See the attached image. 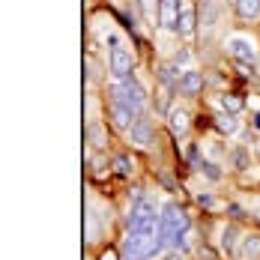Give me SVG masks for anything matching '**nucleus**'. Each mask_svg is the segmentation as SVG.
<instances>
[{
	"mask_svg": "<svg viewBox=\"0 0 260 260\" xmlns=\"http://www.w3.org/2000/svg\"><path fill=\"white\" fill-rule=\"evenodd\" d=\"M126 135H129L132 144H135V147H141V150L153 147V123H150L147 117H138V120H135V126H132Z\"/></svg>",
	"mask_w": 260,
	"mask_h": 260,
	"instance_id": "7",
	"label": "nucleus"
},
{
	"mask_svg": "<svg viewBox=\"0 0 260 260\" xmlns=\"http://www.w3.org/2000/svg\"><path fill=\"white\" fill-rule=\"evenodd\" d=\"M168 126L174 135H185L188 132V111H182V108H171V114H168Z\"/></svg>",
	"mask_w": 260,
	"mask_h": 260,
	"instance_id": "13",
	"label": "nucleus"
},
{
	"mask_svg": "<svg viewBox=\"0 0 260 260\" xmlns=\"http://www.w3.org/2000/svg\"><path fill=\"white\" fill-rule=\"evenodd\" d=\"M204 27H212L215 24V9H212V0H204Z\"/></svg>",
	"mask_w": 260,
	"mask_h": 260,
	"instance_id": "21",
	"label": "nucleus"
},
{
	"mask_svg": "<svg viewBox=\"0 0 260 260\" xmlns=\"http://www.w3.org/2000/svg\"><path fill=\"white\" fill-rule=\"evenodd\" d=\"M257 156H260V144H257Z\"/></svg>",
	"mask_w": 260,
	"mask_h": 260,
	"instance_id": "27",
	"label": "nucleus"
},
{
	"mask_svg": "<svg viewBox=\"0 0 260 260\" xmlns=\"http://www.w3.org/2000/svg\"><path fill=\"white\" fill-rule=\"evenodd\" d=\"M204 90V75L201 72H194V69H185L180 78V87H177V93L182 96H198Z\"/></svg>",
	"mask_w": 260,
	"mask_h": 260,
	"instance_id": "11",
	"label": "nucleus"
},
{
	"mask_svg": "<svg viewBox=\"0 0 260 260\" xmlns=\"http://www.w3.org/2000/svg\"><path fill=\"white\" fill-rule=\"evenodd\" d=\"M165 248V239L158 234H129L120 242V254L123 260H156Z\"/></svg>",
	"mask_w": 260,
	"mask_h": 260,
	"instance_id": "1",
	"label": "nucleus"
},
{
	"mask_svg": "<svg viewBox=\"0 0 260 260\" xmlns=\"http://www.w3.org/2000/svg\"><path fill=\"white\" fill-rule=\"evenodd\" d=\"M102 260H117V254H114V251H108V254H102Z\"/></svg>",
	"mask_w": 260,
	"mask_h": 260,
	"instance_id": "25",
	"label": "nucleus"
},
{
	"mask_svg": "<svg viewBox=\"0 0 260 260\" xmlns=\"http://www.w3.org/2000/svg\"><path fill=\"white\" fill-rule=\"evenodd\" d=\"M218 102H221V108H224V111H231V114L242 111V99H236V96H221Z\"/></svg>",
	"mask_w": 260,
	"mask_h": 260,
	"instance_id": "19",
	"label": "nucleus"
},
{
	"mask_svg": "<svg viewBox=\"0 0 260 260\" xmlns=\"http://www.w3.org/2000/svg\"><path fill=\"white\" fill-rule=\"evenodd\" d=\"M174 60H177V66H185V63H188V60H191V57H188V51H177V57H174Z\"/></svg>",
	"mask_w": 260,
	"mask_h": 260,
	"instance_id": "23",
	"label": "nucleus"
},
{
	"mask_svg": "<svg viewBox=\"0 0 260 260\" xmlns=\"http://www.w3.org/2000/svg\"><path fill=\"white\" fill-rule=\"evenodd\" d=\"M132 168H135V165H129V158H126V156H117V158H114V171H117V174L129 177V174H132Z\"/></svg>",
	"mask_w": 260,
	"mask_h": 260,
	"instance_id": "20",
	"label": "nucleus"
},
{
	"mask_svg": "<svg viewBox=\"0 0 260 260\" xmlns=\"http://www.w3.org/2000/svg\"><path fill=\"white\" fill-rule=\"evenodd\" d=\"M239 260H251L260 257V234H245L239 239V251H236Z\"/></svg>",
	"mask_w": 260,
	"mask_h": 260,
	"instance_id": "12",
	"label": "nucleus"
},
{
	"mask_svg": "<svg viewBox=\"0 0 260 260\" xmlns=\"http://www.w3.org/2000/svg\"><path fill=\"white\" fill-rule=\"evenodd\" d=\"M158 221H161V212L156 209V204L150 198H138L126 215V231L129 234H156Z\"/></svg>",
	"mask_w": 260,
	"mask_h": 260,
	"instance_id": "2",
	"label": "nucleus"
},
{
	"mask_svg": "<svg viewBox=\"0 0 260 260\" xmlns=\"http://www.w3.org/2000/svg\"><path fill=\"white\" fill-rule=\"evenodd\" d=\"M135 120H138V114H135V111H129L126 105L111 102V123H114V129L129 132L132 126H135Z\"/></svg>",
	"mask_w": 260,
	"mask_h": 260,
	"instance_id": "9",
	"label": "nucleus"
},
{
	"mask_svg": "<svg viewBox=\"0 0 260 260\" xmlns=\"http://www.w3.org/2000/svg\"><path fill=\"white\" fill-rule=\"evenodd\" d=\"M87 135H90V144H93L96 150H102V147H105V135H102V126H99L96 120H93V123L87 126Z\"/></svg>",
	"mask_w": 260,
	"mask_h": 260,
	"instance_id": "18",
	"label": "nucleus"
},
{
	"mask_svg": "<svg viewBox=\"0 0 260 260\" xmlns=\"http://www.w3.org/2000/svg\"><path fill=\"white\" fill-rule=\"evenodd\" d=\"M191 231V218L185 215V209L177 201H168L161 207V221H158V236L165 239V245H171L177 236L188 234Z\"/></svg>",
	"mask_w": 260,
	"mask_h": 260,
	"instance_id": "3",
	"label": "nucleus"
},
{
	"mask_svg": "<svg viewBox=\"0 0 260 260\" xmlns=\"http://www.w3.org/2000/svg\"><path fill=\"white\" fill-rule=\"evenodd\" d=\"M138 6H141V12H144V18H147V24H158V18H161V0H138Z\"/></svg>",
	"mask_w": 260,
	"mask_h": 260,
	"instance_id": "15",
	"label": "nucleus"
},
{
	"mask_svg": "<svg viewBox=\"0 0 260 260\" xmlns=\"http://www.w3.org/2000/svg\"><path fill=\"white\" fill-rule=\"evenodd\" d=\"M132 66H135L132 51H126L123 45H111V54H108V69H111V75L117 81L132 78Z\"/></svg>",
	"mask_w": 260,
	"mask_h": 260,
	"instance_id": "6",
	"label": "nucleus"
},
{
	"mask_svg": "<svg viewBox=\"0 0 260 260\" xmlns=\"http://www.w3.org/2000/svg\"><path fill=\"white\" fill-rule=\"evenodd\" d=\"M224 48H228V54L234 57L236 63H242V66H251V69H254V66L260 63L257 42H254L251 36H242V33H234V36H228Z\"/></svg>",
	"mask_w": 260,
	"mask_h": 260,
	"instance_id": "5",
	"label": "nucleus"
},
{
	"mask_svg": "<svg viewBox=\"0 0 260 260\" xmlns=\"http://www.w3.org/2000/svg\"><path fill=\"white\" fill-rule=\"evenodd\" d=\"M254 129H260V111L254 114Z\"/></svg>",
	"mask_w": 260,
	"mask_h": 260,
	"instance_id": "26",
	"label": "nucleus"
},
{
	"mask_svg": "<svg viewBox=\"0 0 260 260\" xmlns=\"http://www.w3.org/2000/svg\"><path fill=\"white\" fill-rule=\"evenodd\" d=\"M236 3V15L245 21H254L260 15V0H234Z\"/></svg>",
	"mask_w": 260,
	"mask_h": 260,
	"instance_id": "16",
	"label": "nucleus"
},
{
	"mask_svg": "<svg viewBox=\"0 0 260 260\" xmlns=\"http://www.w3.org/2000/svg\"><path fill=\"white\" fill-rule=\"evenodd\" d=\"M215 126L224 132V135H236V129H239V123H236V114H231V111L218 114V117H215Z\"/></svg>",
	"mask_w": 260,
	"mask_h": 260,
	"instance_id": "17",
	"label": "nucleus"
},
{
	"mask_svg": "<svg viewBox=\"0 0 260 260\" xmlns=\"http://www.w3.org/2000/svg\"><path fill=\"white\" fill-rule=\"evenodd\" d=\"M158 260H182L180 251H171V254H165V257H158Z\"/></svg>",
	"mask_w": 260,
	"mask_h": 260,
	"instance_id": "24",
	"label": "nucleus"
},
{
	"mask_svg": "<svg viewBox=\"0 0 260 260\" xmlns=\"http://www.w3.org/2000/svg\"><path fill=\"white\" fill-rule=\"evenodd\" d=\"M198 204H201V207H207V209H215V207H218V201H215L212 194H198Z\"/></svg>",
	"mask_w": 260,
	"mask_h": 260,
	"instance_id": "22",
	"label": "nucleus"
},
{
	"mask_svg": "<svg viewBox=\"0 0 260 260\" xmlns=\"http://www.w3.org/2000/svg\"><path fill=\"white\" fill-rule=\"evenodd\" d=\"M194 24H198V9L191 3H182L180 9V21H177V33L182 39H191L194 36Z\"/></svg>",
	"mask_w": 260,
	"mask_h": 260,
	"instance_id": "8",
	"label": "nucleus"
},
{
	"mask_svg": "<svg viewBox=\"0 0 260 260\" xmlns=\"http://www.w3.org/2000/svg\"><path fill=\"white\" fill-rule=\"evenodd\" d=\"M236 224H228V228H221V239H218V245H221V251L228 254V257H236Z\"/></svg>",
	"mask_w": 260,
	"mask_h": 260,
	"instance_id": "14",
	"label": "nucleus"
},
{
	"mask_svg": "<svg viewBox=\"0 0 260 260\" xmlns=\"http://www.w3.org/2000/svg\"><path fill=\"white\" fill-rule=\"evenodd\" d=\"M180 9H182L180 0H161V18H158V24L165 27V30H171V33H177Z\"/></svg>",
	"mask_w": 260,
	"mask_h": 260,
	"instance_id": "10",
	"label": "nucleus"
},
{
	"mask_svg": "<svg viewBox=\"0 0 260 260\" xmlns=\"http://www.w3.org/2000/svg\"><path fill=\"white\" fill-rule=\"evenodd\" d=\"M108 96H111V102L126 105V108H129V111H135L138 117L144 114V105H147V99H144V90H141V84H138L135 78L114 81V84L108 87Z\"/></svg>",
	"mask_w": 260,
	"mask_h": 260,
	"instance_id": "4",
	"label": "nucleus"
}]
</instances>
